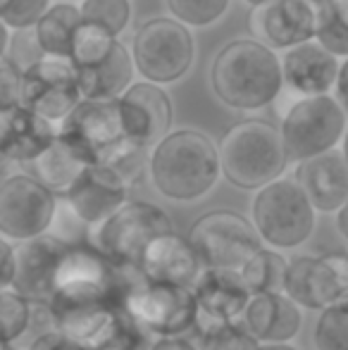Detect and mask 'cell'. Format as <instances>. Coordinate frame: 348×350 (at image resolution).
Segmentation results:
<instances>
[{
	"instance_id": "4dcf8cb0",
	"label": "cell",
	"mask_w": 348,
	"mask_h": 350,
	"mask_svg": "<svg viewBox=\"0 0 348 350\" xmlns=\"http://www.w3.org/2000/svg\"><path fill=\"white\" fill-rule=\"evenodd\" d=\"M31 312V300L24 298L14 286L0 288V343L12 346L22 336Z\"/></svg>"
},
{
	"instance_id": "cb8c5ba5",
	"label": "cell",
	"mask_w": 348,
	"mask_h": 350,
	"mask_svg": "<svg viewBox=\"0 0 348 350\" xmlns=\"http://www.w3.org/2000/svg\"><path fill=\"white\" fill-rule=\"evenodd\" d=\"M241 319L260 343H289L303 329V308L284 291L253 293Z\"/></svg>"
},
{
	"instance_id": "9a60e30c",
	"label": "cell",
	"mask_w": 348,
	"mask_h": 350,
	"mask_svg": "<svg viewBox=\"0 0 348 350\" xmlns=\"http://www.w3.org/2000/svg\"><path fill=\"white\" fill-rule=\"evenodd\" d=\"M81 98L70 60L43 55L22 70V105L46 120L60 124Z\"/></svg>"
},
{
	"instance_id": "b9f144b4",
	"label": "cell",
	"mask_w": 348,
	"mask_h": 350,
	"mask_svg": "<svg viewBox=\"0 0 348 350\" xmlns=\"http://www.w3.org/2000/svg\"><path fill=\"white\" fill-rule=\"evenodd\" d=\"M148 350H200V346L184 334V336H158Z\"/></svg>"
},
{
	"instance_id": "9c48e42d",
	"label": "cell",
	"mask_w": 348,
	"mask_h": 350,
	"mask_svg": "<svg viewBox=\"0 0 348 350\" xmlns=\"http://www.w3.org/2000/svg\"><path fill=\"white\" fill-rule=\"evenodd\" d=\"M136 72L153 83L179 81L193 67L196 41L191 27L176 17L146 19L134 33L131 43Z\"/></svg>"
},
{
	"instance_id": "8fae6325",
	"label": "cell",
	"mask_w": 348,
	"mask_h": 350,
	"mask_svg": "<svg viewBox=\"0 0 348 350\" xmlns=\"http://www.w3.org/2000/svg\"><path fill=\"white\" fill-rule=\"evenodd\" d=\"M186 239L196 248L203 267L241 269L246 260L265 245L253 221L234 210L200 215L191 224Z\"/></svg>"
},
{
	"instance_id": "d6986e66",
	"label": "cell",
	"mask_w": 348,
	"mask_h": 350,
	"mask_svg": "<svg viewBox=\"0 0 348 350\" xmlns=\"http://www.w3.org/2000/svg\"><path fill=\"white\" fill-rule=\"evenodd\" d=\"M70 245L46 234L14 243L12 286L29 300L51 303L55 293V274Z\"/></svg>"
},
{
	"instance_id": "ffe728a7",
	"label": "cell",
	"mask_w": 348,
	"mask_h": 350,
	"mask_svg": "<svg viewBox=\"0 0 348 350\" xmlns=\"http://www.w3.org/2000/svg\"><path fill=\"white\" fill-rule=\"evenodd\" d=\"M131 184L110 165H86L65 198L88 226L105 221L129 200Z\"/></svg>"
},
{
	"instance_id": "836d02e7",
	"label": "cell",
	"mask_w": 348,
	"mask_h": 350,
	"mask_svg": "<svg viewBox=\"0 0 348 350\" xmlns=\"http://www.w3.org/2000/svg\"><path fill=\"white\" fill-rule=\"evenodd\" d=\"M81 17L96 22L112 31L115 36L126 31L131 22V3L129 0H81Z\"/></svg>"
},
{
	"instance_id": "d6a6232c",
	"label": "cell",
	"mask_w": 348,
	"mask_h": 350,
	"mask_svg": "<svg viewBox=\"0 0 348 350\" xmlns=\"http://www.w3.org/2000/svg\"><path fill=\"white\" fill-rule=\"evenodd\" d=\"M172 17L186 27H210L222 19L232 0H165Z\"/></svg>"
},
{
	"instance_id": "c3c4849f",
	"label": "cell",
	"mask_w": 348,
	"mask_h": 350,
	"mask_svg": "<svg viewBox=\"0 0 348 350\" xmlns=\"http://www.w3.org/2000/svg\"><path fill=\"white\" fill-rule=\"evenodd\" d=\"M330 3L334 5L336 14H339V17L344 19L346 27H348V0H330Z\"/></svg>"
},
{
	"instance_id": "f546056e",
	"label": "cell",
	"mask_w": 348,
	"mask_h": 350,
	"mask_svg": "<svg viewBox=\"0 0 348 350\" xmlns=\"http://www.w3.org/2000/svg\"><path fill=\"white\" fill-rule=\"evenodd\" d=\"M196 334H198L200 350H256L258 343H260L248 332L243 319L200 329V332H196Z\"/></svg>"
},
{
	"instance_id": "e575fe53",
	"label": "cell",
	"mask_w": 348,
	"mask_h": 350,
	"mask_svg": "<svg viewBox=\"0 0 348 350\" xmlns=\"http://www.w3.org/2000/svg\"><path fill=\"white\" fill-rule=\"evenodd\" d=\"M315 41L322 43L330 53H334L339 60L348 57V27H346L344 19L336 14V10L332 3L317 5Z\"/></svg>"
},
{
	"instance_id": "f907efd6",
	"label": "cell",
	"mask_w": 348,
	"mask_h": 350,
	"mask_svg": "<svg viewBox=\"0 0 348 350\" xmlns=\"http://www.w3.org/2000/svg\"><path fill=\"white\" fill-rule=\"evenodd\" d=\"M243 3H248V5H251V8H258V5L269 3V0H243Z\"/></svg>"
},
{
	"instance_id": "7c38bea8",
	"label": "cell",
	"mask_w": 348,
	"mask_h": 350,
	"mask_svg": "<svg viewBox=\"0 0 348 350\" xmlns=\"http://www.w3.org/2000/svg\"><path fill=\"white\" fill-rule=\"evenodd\" d=\"M57 139H62L86 165H107L115 152L124 146L120 110L115 100L81 98L77 107L60 122Z\"/></svg>"
},
{
	"instance_id": "74e56055",
	"label": "cell",
	"mask_w": 348,
	"mask_h": 350,
	"mask_svg": "<svg viewBox=\"0 0 348 350\" xmlns=\"http://www.w3.org/2000/svg\"><path fill=\"white\" fill-rule=\"evenodd\" d=\"M55 329H60V327H57V317H55V312H53L51 303L31 300L29 322H27V327H24L22 336L12 343V348L14 350H29L34 343L38 341V338L46 336V334H51V332H55Z\"/></svg>"
},
{
	"instance_id": "ee69618b",
	"label": "cell",
	"mask_w": 348,
	"mask_h": 350,
	"mask_svg": "<svg viewBox=\"0 0 348 350\" xmlns=\"http://www.w3.org/2000/svg\"><path fill=\"white\" fill-rule=\"evenodd\" d=\"M334 224H336V231L348 241V200L334 212Z\"/></svg>"
},
{
	"instance_id": "d590c367",
	"label": "cell",
	"mask_w": 348,
	"mask_h": 350,
	"mask_svg": "<svg viewBox=\"0 0 348 350\" xmlns=\"http://www.w3.org/2000/svg\"><path fill=\"white\" fill-rule=\"evenodd\" d=\"M48 234L55 236L57 241H62V243H67V245H79V243H88L91 226L81 219L79 212L72 208L65 196H57L55 212H53Z\"/></svg>"
},
{
	"instance_id": "30bf717a",
	"label": "cell",
	"mask_w": 348,
	"mask_h": 350,
	"mask_svg": "<svg viewBox=\"0 0 348 350\" xmlns=\"http://www.w3.org/2000/svg\"><path fill=\"white\" fill-rule=\"evenodd\" d=\"M124 305L131 317L153 336H184L196 332L198 305L193 288L153 281L141 274L126 291Z\"/></svg>"
},
{
	"instance_id": "bcb514c9",
	"label": "cell",
	"mask_w": 348,
	"mask_h": 350,
	"mask_svg": "<svg viewBox=\"0 0 348 350\" xmlns=\"http://www.w3.org/2000/svg\"><path fill=\"white\" fill-rule=\"evenodd\" d=\"M5 115L8 112H0V167L8 165V160H5Z\"/></svg>"
},
{
	"instance_id": "f5cc1de1",
	"label": "cell",
	"mask_w": 348,
	"mask_h": 350,
	"mask_svg": "<svg viewBox=\"0 0 348 350\" xmlns=\"http://www.w3.org/2000/svg\"><path fill=\"white\" fill-rule=\"evenodd\" d=\"M0 350H14V348L10 343H0Z\"/></svg>"
},
{
	"instance_id": "484cf974",
	"label": "cell",
	"mask_w": 348,
	"mask_h": 350,
	"mask_svg": "<svg viewBox=\"0 0 348 350\" xmlns=\"http://www.w3.org/2000/svg\"><path fill=\"white\" fill-rule=\"evenodd\" d=\"M57 139L55 122L19 105L5 115V160L29 165Z\"/></svg>"
},
{
	"instance_id": "f6af8a7d",
	"label": "cell",
	"mask_w": 348,
	"mask_h": 350,
	"mask_svg": "<svg viewBox=\"0 0 348 350\" xmlns=\"http://www.w3.org/2000/svg\"><path fill=\"white\" fill-rule=\"evenodd\" d=\"M10 41H12L10 27L0 19V57H5V53H8V48H10Z\"/></svg>"
},
{
	"instance_id": "3957f363",
	"label": "cell",
	"mask_w": 348,
	"mask_h": 350,
	"mask_svg": "<svg viewBox=\"0 0 348 350\" xmlns=\"http://www.w3.org/2000/svg\"><path fill=\"white\" fill-rule=\"evenodd\" d=\"M219 148L222 176L241 191H258L284 176L289 152L279 126L265 120H243L224 131Z\"/></svg>"
},
{
	"instance_id": "6da1fadb",
	"label": "cell",
	"mask_w": 348,
	"mask_h": 350,
	"mask_svg": "<svg viewBox=\"0 0 348 350\" xmlns=\"http://www.w3.org/2000/svg\"><path fill=\"white\" fill-rule=\"evenodd\" d=\"M148 174L155 191L174 203H193L222 176L219 148L198 129H176L150 148Z\"/></svg>"
},
{
	"instance_id": "816d5d0a",
	"label": "cell",
	"mask_w": 348,
	"mask_h": 350,
	"mask_svg": "<svg viewBox=\"0 0 348 350\" xmlns=\"http://www.w3.org/2000/svg\"><path fill=\"white\" fill-rule=\"evenodd\" d=\"M308 3H312L317 8V5H322V3H330V0H308Z\"/></svg>"
},
{
	"instance_id": "7a4b0ae2",
	"label": "cell",
	"mask_w": 348,
	"mask_h": 350,
	"mask_svg": "<svg viewBox=\"0 0 348 350\" xmlns=\"http://www.w3.org/2000/svg\"><path fill=\"white\" fill-rule=\"evenodd\" d=\"M210 86L219 103L239 112L272 105L284 88L282 57L256 38H237L215 55Z\"/></svg>"
},
{
	"instance_id": "8d00e7d4",
	"label": "cell",
	"mask_w": 348,
	"mask_h": 350,
	"mask_svg": "<svg viewBox=\"0 0 348 350\" xmlns=\"http://www.w3.org/2000/svg\"><path fill=\"white\" fill-rule=\"evenodd\" d=\"M51 5V0H0V19L12 31L31 29Z\"/></svg>"
},
{
	"instance_id": "ac0fdd59",
	"label": "cell",
	"mask_w": 348,
	"mask_h": 350,
	"mask_svg": "<svg viewBox=\"0 0 348 350\" xmlns=\"http://www.w3.org/2000/svg\"><path fill=\"white\" fill-rule=\"evenodd\" d=\"M193 295L198 305L196 332H200V329L241 319L253 293L239 269L203 267L193 284Z\"/></svg>"
},
{
	"instance_id": "1f68e13d",
	"label": "cell",
	"mask_w": 348,
	"mask_h": 350,
	"mask_svg": "<svg viewBox=\"0 0 348 350\" xmlns=\"http://www.w3.org/2000/svg\"><path fill=\"white\" fill-rule=\"evenodd\" d=\"M312 343L317 350H348V303L320 310Z\"/></svg>"
},
{
	"instance_id": "277c9868",
	"label": "cell",
	"mask_w": 348,
	"mask_h": 350,
	"mask_svg": "<svg viewBox=\"0 0 348 350\" xmlns=\"http://www.w3.org/2000/svg\"><path fill=\"white\" fill-rule=\"evenodd\" d=\"M62 334L86 350H148L146 329L131 317L124 300L51 303Z\"/></svg>"
},
{
	"instance_id": "44dd1931",
	"label": "cell",
	"mask_w": 348,
	"mask_h": 350,
	"mask_svg": "<svg viewBox=\"0 0 348 350\" xmlns=\"http://www.w3.org/2000/svg\"><path fill=\"white\" fill-rule=\"evenodd\" d=\"M341 60L315 38L284 51L282 74L284 86L296 96H322L336 86Z\"/></svg>"
},
{
	"instance_id": "52a82bcc",
	"label": "cell",
	"mask_w": 348,
	"mask_h": 350,
	"mask_svg": "<svg viewBox=\"0 0 348 350\" xmlns=\"http://www.w3.org/2000/svg\"><path fill=\"white\" fill-rule=\"evenodd\" d=\"M174 231L172 219L160 205L148 200H126L105 221L91 226L88 243L124 267H139L141 255L153 239Z\"/></svg>"
},
{
	"instance_id": "ba28073f",
	"label": "cell",
	"mask_w": 348,
	"mask_h": 350,
	"mask_svg": "<svg viewBox=\"0 0 348 350\" xmlns=\"http://www.w3.org/2000/svg\"><path fill=\"white\" fill-rule=\"evenodd\" d=\"M348 129V112L332 93L301 96L291 103L282 117V141L289 160L301 162L308 157L334 150Z\"/></svg>"
},
{
	"instance_id": "ab89813d",
	"label": "cell",
	"mask_w": 348,
	"mask_h": 350,
	"mask_svg": "<svg viewBox=\"0 0 348 350\" xmlns=\"http://www.w3.org/2000/svg\"><path fill=\"white\" fill-rule=\"evenodd\" d=\"M29 350H86L81 343H77L75 338H70L67 334H62L60 329L41 336Z\"/></svg>"
},
{
	"instance_id": "f35d334b",
	"label": "cell",
	"mask_w": 348,
	"mask_h": 350,
	"mask_svg": "<svg viewBox=\"0 0 348 350\" xmlns=\"http://www.w3.org/2000/svg\"><path fill=\"white\" fill-rule=\"evenodd\" d=\"M22 105V67L14 60L0 57V112Z\"/></svg>"
},
{
	"instance_id": "681fc988",
	"label": "cell",
	"mask_w": 348,
	"mask_h": 350,
	"mask_svg": "<svg viewBox=\"0 0 348 350\" xmlns=\"http://www.w3.org/2000/svg\"><path fill=\"white\" fill-rule=\"evenodd\" d=\"M341 152H344V157H346V162H348V129H346L344 139H341Z\"/></svg>"
},
{
	"instance_id": "8992f818",
	"label": "cell",
	"mask_w": 348,
	"mask_h": 350,
	"mask_svg": "<svg viewBox=\"0 0 348 350\" xmlns=\"http://www.w3.org/2000/svg\"><path fill=\"white\" fill-rule=\"evenodd\" d=\"M141 277L139 267H124L98 253L91 243L70 245L55 274L51 303H91L124 300L126 291Z\"/></svg>"
},
{
	"instance_id": "db71d44e",
	"label": "cell",
	"mask_w": 348,
	"mask_h": 350,
	"mask_svg": "<svg viewBox=\"0 0 348 350\" xmlns=\"http://www.w3.org/2000/svg\"><path fill=\"white\" fill-rule=\"evenodd\" d=\"M70 3H81V0H70Z\"/></svg>"
},
{
	"instance_id": "5bb4252c",
	"label": "cell",
	"mask_w": 348,
	"mask_h": 350,
	"mask_svg": "<svg viewBox=\"0 0 348 350\" xmlns=\"http://www.w3.org/2000/svg\"><path fill=\"white\" fill-rule=\"evenodd\" d=\"M57 196L36 176L12 174L0 181V236L12 243L48 231Z\"/></svg>"
},
{
	"instance_id": "603a6c76",
	"label": "cell",
	"mask_w": 348,
	"mask_h": 350,
	"mask_svg": "<svg viewBox=\"0 0 348 350\" xmlns=\"http://www.w3.org/2000/svg\"><path fill=\"white\" fill-rule=\"evenodd\" d=\"M139 269L146 279L193 288L196 279L203 272V262L189 239L168 231L150 241L141 255Z\"/></svg>"
},
{
	"instance_id": "4fadbf2b",
	"label": "cell",
	"mask_w": 348,
	"mask_h": 350,
	"mask_svg": "<svg viewBox=\"0 0 348 350\" xmlns=\"http://www.w3.org/2000/svg\"><path fill=\"white\" fill-rule=\"evenodd\" d=\"M284 293L303 310L348 303V253L296 255L289 260Z\"/></svg>"
},
{
	"instance_id": "7402d4cb",
	"label": "cell",
	"mask_w": 348,
	"mask_h": 350,
	"mask_svg": "<svg viewBox=\"0 0 348 350\" xmlns=\"http://www.w3.org/2000/svg\"><path fill=\"white\" fill-rule=\"evenodd\" d=\"M293 179L301 184L317 212L332 215L348 200V162L336 148L296 162Z\"/></svg>"
},
{
	"instance_id": "4316f807",
	"label": "cell",
	"mask_w": 348,
	"mask_h": 350,
	"mask_svg": "<svg viewBox=\"0 0 348 350\" xmlns=\"http://www.w3.org/2000/svg\"><path fill=\"white\" fill-rule=\"evenodd\" d=\"M81 24V10L72 3H55L43 12L34 27V36L43 55L70 60L77 27Z\"/></svg>"
},
{
	"instance_id": "60d3db41",
	"label": "cell",
	"mask_w": 348,
	"mask_h": 350,
	"mask_svg": "<svg viewBox=\"0 0 348 350\" xmlns=\"http://www.w3.org/2000/svg\"><path fill=\"white\" fill-rule=\"evenodd\" d=\"M14 281V243L0 236V288H8Z\"/></svg>"
},
{
	"instance_id": "d4e9b609",
	"label": "cell",
	"mask_w": 348,
	"mask_h": 350,
	"mask_svg": "<svg viewBox=\"0 0 348 350\" xmlns=\"http://www.w3.org/2000/svg\"><path fill=\"white\" fill-rule=\"evenodd\" d=\"M134 72V57L120 41L101 60L91 62V65L75 67L81 96L91 98V100H115V98H120L134 83L131 81Z\"/></svg>"
},
{
	"instance_id": "e0dca14e",
	"label": "cell",
	"mask_w": 348,
	"mask_h": 350,
	"mask_svg": "<svg viewBox=\"0 0 348 350\" xmlns=\"http://www.w3.org/2000/svg\"><path fill=\"white\" fill-rule=\"evenodd\" d=\"M317 8L308 0H269L251 12V31L256 41L272 51H289L315 38Z\"/></svg>"
},
{
	"instance_id": "7dc6e473",
	"label": "cell",
	"mask_w": 348,
	"mask_h": 350,
	"mask_svg": "<svg viewBox=\"0 0 348 350\" xmlns=\"http://www.w3.org/2000/svg\"><path fill=\"white\" fill-rule=\"evenodd\" d=\"M256 350H298V348L289 341V343H258Z\"/></svg>"
},
{
	"instance_id": "7bdbcfd3",
	"label": "cell",
	"mask_w": 348,
	"mask_h": 350,
	"mask_svg": "<svg viewBox=\"0 0 348 350\" xmlns=\"http://www.w3.org/2000/svg\"><path fill=\"white\" fill-rule=\"evenodd\" d=\"M334 93H336V98H339L341 105H344V110L348 112V57H344V60H341V67H339V77H336Z\"/></svg>"
},
{
	"instance_id": "83f0119b",
	"label": "cell",
	"mask_w": 348,
	"mask_h": 350,
	"mask_svg": "<svg viewBox=\"0 0 348 350\" xmlns=\"http://www.w3.org/2000/svg\"><path fill=\"white\" fill-rule=\"evenodd\" d=\"M29 167H31V176H36L43 186H48L55 196H65L86 162L65 141L55 139L36 160L29 162Z\"/></svg>"
},
{
	"instance_id": "5b68a950",
	"label": "cell",
	"mask_w": 348,
	"mask_h": 350,
	"mask_svg": "<svg viewBox=\"0 0 348 350\" xmlns=\"http://www.w3.org/2000/svg\"><path fill=\"white\" fill-rule=\"evenodd\" d=\"M251 221L265 245L293 250L312 236L317 226V210L296 179L279 176L256 191Z\"/></svg>"
},
{
	"instance_id": "2e32d148",
	"label": "cell",
	"mask_w": 348,
	"mask_h": 350,
	"mask_svg": "<svg viewBox=\"0 0 348 350\" xmlns=\"http://www.w3.org/2000/svg\"><path fill=\"white\" fill-rule=\"evenodd\" d=\"M117 110H120L122 131L136 146L153 148L165 134L172 131L174 105L160 83H131L117 98Z\"/></svg>"
},
{
	"instance_id": "f1b7e54d",
	"label": "cell",
	"mask_w": 348,
	"mask_h": 350,
	"mask_svg": "<svg viewBox=\"0 0 348 350\" xmlns=\"http://www.w3.org/2000/svg\"><path fill=\"white\" fill-rule=\"evenodd\" d=\"M286 269L289 258H284L282 250L263 245L258 253H253L246 260V265L239 272L251 288V293H274V291H284Z\"/></svg>"
}]
</instances>
